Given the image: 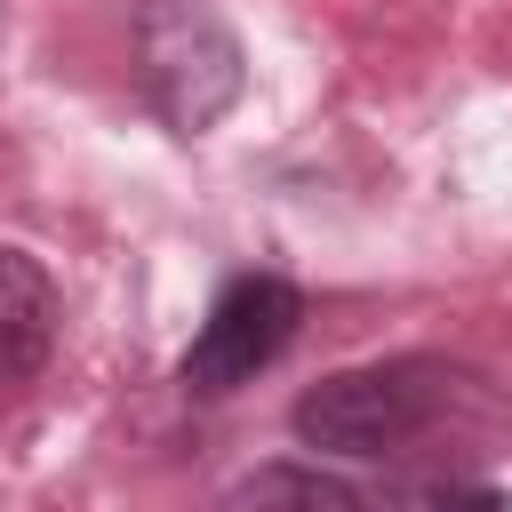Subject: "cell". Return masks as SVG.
Here are the masks:
<instances>
[{"label": "cell", "mask_w": 512, "mask_h": 512, "mask_svg": "<svg viewBox=\"0 0 512 512\" xmlns=\"http://www.w3.org/2000/svg\"><path fill=\"white\" fill-rule=\"evenodd\" d=\"M136 72H144L152 112L176 136H200L240 104L248 48L216 0H144L136 8Z\"/></svg>", "instance_id": "obj_1"}, {"label": "cell", "mask_w": 512, "mask_h": 512, "mask_svg": "<svg viewBox=\"0 0 512 512\" xmlns=\"http://www.w3.org/2000/svg\"><path fill=\"white\" fill-rule=\"evenodd\" d=\"M432 400H440V384H432V368H416V360L336 368V376H320L312 392H296L288 424H296V440L320 448V456H384V448H400V440L424 432Z\"/></svg>", "instance_id": "obj_2"}, {"label": "cell", "mask_w": 512, "mask_h": 512, "mask_svg": "<svg viewBox=\"0 0 512 512\" xmlns=\"http://www.w3.org/2000/svg\"><path fill=\"white\" fill-rule=\"evenodd\" d=\"M296 320H304L296 280H280V272H240V280H224L216 304H208V320H200V336L184 344V368H176L184 392H200V400L240 392L256 368H272V360L288 352Z\"/></svg>", "instance_id": "obj_3"}, {"label": "cell", "mask_w": 512, "mask_h": 512, "mask_svg": "<svg viewBox=\"0 0 512 512\" xmlns=\"http://www.w3.org/2000/svg\"><path fill=\"white\" fill-rule=\"evenodd\" d=\"M56 280L40 272V256L0 248V384H32L56 352Z\"/></svg>", "instance_id": "obj_4"}, {"label": "cell", "mask_w": 512, "mask_h": 512, "mask_svg": "<svg viewBox=\"0 0 512 512\" xmlns=\"http://www.w3.org/2000/svg\"><path fill=\"white\" fill-rule=\"evenodd\" d=\"M224 512H376L344 472L320 464H256L224 488Z\"/></svg>", "instance_id": "obj_5"}, {"label": "cell", "mask_w": 512, "mask_h": 512, "mask_svg": "<svg viewBox=\"0 0 512 512\" xmlns=\"http://www.w3.org/2000/svg\"><path fill=\"white\" fill-rule=\"evenodd\" d=\"M432 512H512L496 488H448V496H432Z\"/></svg>", "instance_id": "obj_6"}]
</instances>
